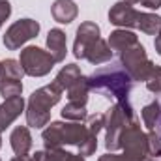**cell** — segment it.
<instances>
[{
  "label": "cell",
  "mask_w": 161,
  "mask_h": 161,
  "mask_svg": "<svg viewBox=\"0 0 161 161\" xmlns=\"http://www.w3.org/2000/svg\"><path fill=\"white\" fill-rule=\"evenodd\" d=\"M131 82V77L122 66H105L88 77L90 90H96L107 97H114L116 103L122 105H129Z\"/></svg>",
  "instance_id": "1"
},
{
  "label": "cell",
  "mask_w": 161,
  "mask_h": 161,
  "mask_svg": "<svg viewBox=\"0 0 161 161\" xmlns=\"http://www.w3.org/2000/svg\"><path fill=\"white\" fill-rule=\"evenodd\" d=\"M62 92L64 90L56 82L45 84V86L38 88L36 92H32V96L28 99V107H26V124H28V127L40 129V127L49 124L51 109L60 101Z\"/></svg>",
  "instance_id": "2"
},
{
  "label": "cell",
  "mask_w": 161,
  "mask_h": 161,
  "mask_svg": "<svg viewBox=\"0 0 161 161\" xmlns=\"http://www.w3.org/2000/svg\"><path fill=\"white\" fill-rule=\"evenodd\" d=\"M88 129L86 125H82L80 122H51L41 137H43V144L47 150L53 148H62L64 144H77L88 137Z\"/></svg>",
  "instance_id": "3"
},
{
  "label": "cell",
  "mask_w": 161,
  "mask_h": 161,
  "mask_svg": "<svg viewBox=\"0 0 161 161\" xmlns=\"http://www.w3.org/2000/svg\"><path fill=\"white\" fill-rule=\"evenodd\" d=\"M131 122H133V109H131V105L114 103L105 113V129H107L105 146H107L109 152H114V150H120L122 148V131Z\"/></svg>",
  "instance_id": "4"
},
{
  "label": "cell",
  "mask_w": 161,
  "mask_h": 161,
  "mask_svg": "<svg viewBox=\"0 0 161 161\" xmlns=\"http://www.w3.org/2000/svg\"><path fill=\"white\" fill-rule=\"evenodd\" d=\"M120 66L127 71L131 80H144V82L154 69V64L148 58L146 49L141 43H135L133 47L120 53Z\"/></svg>",
  "instance_id": "5"
},
{
  "label": "cell",
  "mask_w": 161,
  "mask_h": 161,
  "mask_svg": "<svg viewBox=\"0 0 161 161\" xmlns=\"http://www.w3.org/2000/svg\"><path fill=\"white\" fill-rule=\"evenodd\" d=\"M122 150L131 161H144L148 158V139L139 122H131L122 131Z\"/></svg>",
  "instance_id": "6"
},
{
  "label": "cell",
  "mask_w": 161,
  "mask_h": 161,
  "mask_svg": "<svg viewBox=\"0 0 161 161\" xmlns=\"http://www.w3.org/2000/svg\"><path fill=\"white\" fill-rule=\"evenodd\" d=\"M23 69H25V75H30V77H43L47 75L53 68H54V58L49 54V51H43L36 45H30V47H25L21 51V58H19Z\"/></svg>",
  "instance_id": "7"
},
{
  "label": "cell",
  "mask_w": 161,
  "mask_h": 161,
  "mask_svg": "<svg viewBox=\"0 0 161 161\" xmlns=\"http://www.w3.org/2000/svg\"><path fill=\"white\" fill-rule=\"evenodd\" d=\"M40 34V23L34 19H19L15 21L4 34V45L9 51H17L21 49V45H25L26 41L36 38Z\"/></svg>",
  "instance_id": "8"
},
{
  "label": "cell",
  "mask_w": 161,
  "mask_h": 161,
  "mask_svg": "<svg viewBox=\"0 0 161 161\" xmlns=\"http://www.w3.org/2000/svg\"><path fill=\"white\" fill-rule=\"evenodd\" d=\"M99 34H101V30H99V26L96 23H92V21L80 23V26L77 28L75 43H73V54H75V58L84 60L88 47L94 45L96 41L99 40Z\"/></svg>",
  "instance_id": "9"
},
{
  "label": "cell",
  "mask_w": 161,
  "mask_h": 161,
  "mask_svg": "<svg viewBox=\"0 0 161 161\" xmlns=\"http://www.w3.org/2000/svg\"><path fill=\"white\" fill-rule=\"evenodd\" d=\"M137 17H139V11L133 8V4L125 0L116 2L109 9V21L118 28H137Z\"/></svg>",
  "instance_id": "10"
},
{
  "label": "cell",
  "mask_w": 161,
  "mask_h": 161,
  "mask_svg": "<svg viewBox=\"0 0 161 161\" xmlns=\"http://www.w3.org/2000/svg\"><path fill=\"white\" fill-rule=\"evenodd\" d=\"M23 111H25V99L21 96L4 99V103H0V133L6 131V127H9L17 120Z\"/></svg>",
  "instance_id": "11"
},
{
  "label": "cell",
  "mask_w": 161,
  "mask_h": 161,
  "mask_svg": "<svg viewBox=\"0 0 161 161\" xmlns=\"http://www.w3.org/2000/svg\"><path fill=\"white\" fill-rule=\"evenodd\" d=\"M47 51L49 54L54 58V62H62L66 58L68 53V40H66V32L60 28H51L47 34Z\"/></svg>",
  "instance_id": "12"
},
{
  "label": "cell",
  "mask_w": 161,
  "mask_h": 161,
  "mask_svg": "<svg viewBox=\"0 0 161 161\" xmlns=\"http://www.w3.org/2000/svg\"><path fill=\"white\" fill-rule=\"evenodd\" d=\"M9 144L15 156H28V152L32 150V135L28 125H17L9 135Z\"/></svg>",
  "instance_id": "13"
},
{
  "label": "cell",
  "mask_w": 161,
  "mask_h": 161,
  "mask_svg": "<svg viewBox=\"0 0 161 161\" xmlns=\"http://www.w3.org/2000/svg\"><path fill=\"white\" fill-rule=\"evenodd\" d=\"M51 13H53V19L60 25H69L71 21H75L77 13H79V8L73 0H54L53 6H51Z\"/></svg>",
  "instance_id": "14"
},
{
  "label": "cell",
  "mask_w": 161,
  "mask_h": 161,
  "mask_svg": "<svg viewBox=\"0 0 161 161\" xmlns=\"http://www.w3.org/2000/svg\"><path fill=\"white\" fill-rule=\"evenodd\" d=\"M109 47H111V51L114 53H124L125 49H129V47H133L135 43H139V38L131 32V30H125V28H116L114 32H111V36H109Z\"/></svg>",
  "instance_id": "15"
},
{
  "label": "cell",
  "mask_w": 161,
  "mask_h": 161,
  "mask_svg": "<svg viewBox=\"0 0 161 161\" xmlns=\"http://www.w3.org/2000/svg\"><path fill=\"white\" fill-rule=\"evenodd\" d=\"M113 58V51H111V47H109V43L105 40H99L96 41L94 45H90L88 47V51H86V56H84V60H88L90 64H94V66H99V64H105V62H109Z\"/></svg>",
  "instance_id": "16"
},
{
  "label": "cell",
  "mask_w": 161,
  "mask_h": 161,
  "mask_svg": "<svg viewBox=\"0 0 161 161\" xmlns=\"http://www.w3.org/2000/svg\"><path fill=\"white\" fill-rule=\"evenodd\" d=\"M80 77H82V73H80V68L77 66V64H66V66L58 71L54 82H56L62 90H68V88L73 86Z\"/></svg>",
  "instance_id": "17"
},
{
  "label": "cell",
  "mask_w": 161,
  "mask_h": 161,
  "mask_svg": "<svg viewBox=\"0 0 161 161\" xmlns=\"http://www.w3.org/2000/svg\"><path fill=\"white\" fill-rule=\"evenodd\" d=\"M137 28L148 36H158V32L161 30V17L156 13H144L139 11L137 17Z\"/></svg>",
  "instance_id": "18"
},
{
  "label": "cell",
  "mask_w": 161,
  "mask_h": 161,
  "mask_svg": "<svg viewBox=\"0 0 161 161\" xmlns=\"http://www.w3.org/2000/svg\"><path fill=\"white\" fill-rule=\"evenodd\" d=\"M88 92H90L88 77L82 75L73 86L68 88V99H69V103H80V105H86V101H88Z\"/></svg>",
  "instance_id": "19"
},
{
  "label": "cell",
  "mask_w": 161,
  "mask_h": 161,
  "mask_svg": "<svg viewBox=\"0 0 161 161\" xmlns=\"http://www.w3.org/2000/svg\"><path fill=\"white\" fill-rule=\"evenodd\" d=\"M141 116H142V124L146 125V129L148 131H154L156 125L159 124V118H161V105L158 101L148 103L146 107H142Z\"/></svg>",
  "instance_id": "20"
},
{
  "label": "cell",
  "mask_w": 161,
  "mask_h": 161,
  "mask_svg": "<svg viewBox=\"0 0 161 161\" xmlns=\"http://www.w3.org/2000/svg\"><path fill=\"white\" fill-rule=\"evenodd\" d=\"M88 113H86V105H80V103H68L64 109H62V118L69 122H82L86 120Z\"/></svg>",
  "instance_id": "21"
},
{
  "label": "cell",
  "mask_w": 161,
  "mask_h": 161,
  "mask_svg": "<svg viewBox=\"0 0 161 161\" xmlns=\"http://www.w3.org/2000/svg\"><path fill=\"white\" fill-rule=\"evenodd\" d=\"M4 64V73H6V80L11 79V80H21L23 75H25V69L21 66L19 60H13V58H8L2 62Z\"/></svg>",
  "instance_id": "22"
},
{
  "label": "cell",
  "mask_w": 161,
  "mask_h": 161,
  "mask_svg": "<svg viewBox=\"0 0 161 161\" xmlns=\"http://www.w3.org/2000/svg\"><path fill=\"white\" fill-rule=\"evenodd\" d=\"M21 92H23V82H21V80L8 79V80H4V82L0 84V96H2L4 99L21 96Z\"/></svg>",
  "instance_id": "23"
},
{
  "label": "cell",
  "mask_w": 161,
  "mask_h": 161,
  "mask_svg": "<svg viewBox=\"0 0 161 161\" xmlns=\"http://www.w3.org/2000/svg\"><path fill=\"white\" fill-rule=\"evenodd\" d=\"M47 161H84V158L80 154L77 156L62 148H53V150H47Z\"/></svg>",
  "instance_id": "24"
},
{
  "label": "cell",
  "mask_w": 161,
  "mask_h": 161,
  "mask_svg": "<svg viewBox=\"0 0 161 161\" xmlns=\"http://www.w3.org/2000/svg\"><path fill=\"white\" fill-rule=\"evenodd\" d=\"M103 127H105V114L96 113V114L86 116V129H88L90 135H96V137H97V133H99Z\"/></svg>",
  "instance_id": "25"
},
{
  "label": "cell",
  "mask_w": 161,
  "mask_h": 161,
  "mask_svg": "<svg viewBox=\"0 0 161 161\" xmlns=\"http://www.w3.org/2000/svg\"><path fill=\"white\" fill-rule=\"evenodd\" d=\"M146 88L152 94H161V66H154L150 77L146 79Z\"/></svg>",
  "instance_id": "26"
},
{
  "label": "cell",
  "mask_w": 161,
  "mask_h": 161,
  "mask_svg": "<svg viewBox=\"0 0 161 161\" xmlns=\"http://www.w3.org/2000/svg\"><path fill=\"white\" fill-rule=\"evenodd\" d=\"M146 139H148V156H154V158L161 156V137L159 135L156 131H148Z\"/></svg>",
  "instance_id": "27"
},
{
  "label": "cell",
  "mask_w": 161,
  "mask_h": 161,
  "mask_svg": "<svg viewBox=\"0 0 161 161\" xmlns=\"http://www.w3.org/2000/svg\"><path fill=\"white\" fill-rule=\"evenodd\" d=\"M77 148H79V154L82 156V158L92 156V154L96 152V148H97V137H96V135H88Z\"/></svg>",
  "instance_id": "28"
},
{
  "label": "cell",
  "mask_w": 161,
  "mask_h": 161,
  "mask_svg": "<svg viewBox=\"0 0 161 161\" xmlns=\"http://www.w3.org/2000/svg\"><path fill=\"white\" fill-rule=\"evenodd\" d=\"M11 15V4L8 0H0V28L2 25L8 21V17Z\"/></svg>",
  "instance_id": "29"
},
{
  "label": "cell",
  "mask_w": 161,
  "mask_h": 161,
  "mask_svg": "<svg viewBox=\"0 0 161 161\" xmlns=\"http://www.w3.org/2000/svg\"><path fill=\"white\" fill-rule=\"evenodd\" d=\"M97 161H131V159H129L125 154H113V152H111V154L101 156Z\"/></svg>",
  "instance_id": "30"
},
{
  "label": "cell",
  "mask_w": 161,
  "mask_h": 161,
  "mask_svg": "<svg viewBox=\"0 0 161 161\" xmlns=\"http://www.w3.org/2000/svg\"><path fill=\"white\" fill-rule=\"evenodd\" d=\"M139 4L142 8H148V9H159L161 8V0H141Z\"/></svg>",
  "instance_id": "31"
},
{
  "label": "cell",
  "mask_w": 161,
  "mask_h": 161,
  "mask_svg": "<svg viewBox=\"0 0 161 161\" xmlns=\"http://www.w3.org/2000/svg\"><path fill=\"white\" fill-rule=\"evenodd\" d=\"M30 161H47V152H36L30 158Z\"/></svg>",
  "instance_id": "32"
},
{
  "label": "cell",
  "mask_w": 161,
  "mask_h": 161,
  "mask_svg": "<svg viewBox=\"0 0 161 161\" xmlns=\"http://www.w3.org/2000/svg\"><path fill=\"white\" fill-rule=\"evenodd\" d=\"M154 47H156V51H158V54L161 56V30L158 32V36H156V41H154Z\"/></svg>",
  "instance_id": "33"
},
{
  "label": "cell",
  "mask_w": 161,
  "mask_h": 161,
  "mask_svg": "<svg viewBox=\"0 0 161 161\" xmlns=\"http://www.w3.org/2000/svg\"><path fill=\"white\" fill-rule=\"evenodd\" d=\"M4 80H6V73H4V64L0 62V84H2Z\"/></svg>",
  "instance_id": "34"
},
{
  "label": "cell",
  "mask_w": 161,
  "mask_h": 161,
  "mask_svg": "<svg viewBox=\"0 0 161 161\" xmlns=\"http://www.w3.org/2000/svg\"><path fill=\"white\" fill-rule=\"evenodd\" d=\"M11 161H30V158H26V156H15Z\"/></svg>",
  "instance_id": "35"
},
{
  "label": "cell",
  "mask_w": 161,
  "mask_h": 161,
  "mask_svg": "<svg viewBox=\"0 0 161 161\" xmlns=\"http://www.w3.org/2000/svg\"><path fill=\"white\" fill-rule=\"evenodd\" d=\"M125 2H129V4H139L141 0H125Z\"/></svg>",
  "instance_id": "36"
},
{
  "label": "cell",
  "mask_w": 161,
  "mask_h": 161,
  "mask_svg": "<svg viewBox=\"0 0 161 161\" xmlns=\"http://www.w3.org/2000/svg\"><path fill=\"white\" fill-rule=\"evenodd\" d=\"M0 148H2V137H0Z\"/></svg>",
  "instance_id": "37"
},
{
  "label": "cell",
  "mask_w": 161,
  "mask_h": 161,
  "mask_svg": "<svg viewBox=\"0 0 161 161\" xmlns=\"http://www.w3.org/2000/svg\"><path fill=\"white\" fill-rule=\"evenodd\" d=\"M158 125H159V127H161V118H159V124H158Z\"/></svg>",
  "instance_id": "38"
},
{
  "label": "cell",
  "mask_w": 161,
  "mask_h": 161,
  "mask_svg": "<svg viewBox=\"0 0 161 161\" xmlns=\"http://www.w3.org/2000/svg\"><path fill=\"white\" fill-rule=\"evenodd\" d=\"M144 161H156V159H144Z\"/></svg>",
  "instance_id": "39"
},
{
  "label": "cell",
  "mask_w": 161,
  "mask_h": 161,
  "mask_svg": "<svg viewBox=\"0 0 161 161\" xmlns=\"http://www.w3.org/2000/svg\"><path fill=\"white\" fill-rule=\"evenodd\" d=\"M0 161H2V159H0Z\"/></svg>",
  "instance_id": "40"
}]
</instances>
